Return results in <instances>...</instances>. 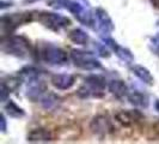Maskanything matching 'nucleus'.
Wrapping results in <instances>:
<instances>
[{"mask_svg": "<svg viewBox=\"0 0 159 144\" xmlns=\"http://www.w3.org/2000/svg\"><path fill=\"white\" fill-rule=\"evenodd\" d=\"M152 2H153L157 7H159V0H152Z\"/></svg>", "mask_w": 159, "mask_h": 144, "instance_id": "nucleus-1", "label": "nucleus"}]
</instances>
